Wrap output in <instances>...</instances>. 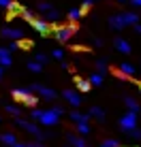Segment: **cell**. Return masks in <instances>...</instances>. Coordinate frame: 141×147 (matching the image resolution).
Returning a JSON list of instances; mask_svg holds the SVG:
<instances>
[{
    "label": "cell",
    "instance_id": "obj_41",
    "mask_svg": "<svg viewBox=\"0 0 141 147\" xmlns=\"http://www.w3.org/2000/svg\"><path fill=\"white\" fill-rule=\"evenodd\" d=\"M118 2H126V0H118Z\"/></svg>",
    "mask_w": 141,
    "mask_h": 147
},
{
    "label": "cell",
    "instance_id": "obj_43",
    "mask_svg": "<svg viewBox=\"0 0 141 147\" xmlns=\"http://www.w3.org/2000/svg\"><path fill=\"white\" fill-rule=\"evenodd\" d=\"M139 90H141V85H139Z\"/></svg>",
    "mask_w": 141,
    "mask_h": 147
},
{
    "label": "cell",
    "instance_id": "obj_9",
    "mask_svg": "<svg viewBox=\"0 0 141 147\" xmlns=\"http://www.w3.org/2000/svg\"><path fill=\"white\" fill-rule=\"evenodd\" d=\"M109 26H111L113 30H124V28H128L126 22H124V17H122V13L111 15V17H109Z\"/></svg>",
    "mask_w": 141,
    "mask_h": 147
},
{
    "label": "cell",
    "instance_id": "obj_1",
    "mask_svg": "<svg viewBox=\"0 0 141 147\" xmlns=\"http://www.w3.org/2000/svg\"><path fill=\"white\" fill-rule=\"evenodd\" d=\"M62 113H64V109L62 107H54V109H47V111H39V109H34L32 113V119H37V121H41L43 126H56L60 117H62Z\"/></svg>",
    "mask_w": 141,
    "mask_h": 147
},
{
    "label": "cell",
    "instance_id": "obj_32",
    "mask_svg": "<svg viewBox=\"0 0 141 147\" xmlns=\"http://www.w3.org/2000/svg\"><path fill=\"white\" fill-rule=\"evenodd\" d=\"M34 60H37L39 64H45V62H47V55H45V53H37V58H34Z\"/></svg>",
    "mask_w": 141,
    "mask_h": 147
},
{
    "label": "cell",
    "instance_id": "obj_40",
    "mask_svg": "<svg viewBox=\"0 0 141 147\" xmlns=\"http://www.w3.org/2000/svg\"><path fill=\"white\" fill-rule=\"evenodd\" d=\"M2 68H4V66H0V79H2Z\"/></svg>",
    "mask_w": 141,
    "mask_h": 147
},
{
    "label": "cell",
    "instance_id": "obj_42",
    "mask_svg": "<svg viewBox=\"0 0 141 147\" xmlns=\"http://www.w3.org/2000/svg\"><path fill=\"white\" fill-rule=\"evenodd\" d=\"M92 2H96V0H92Z\"/></svg>",
    "mask_w": 141,
    "mask_h": 147
},
{
    "label": "cell",
    "instance_id": "obj_39",
    "mask_svg": "<svg viewBox=\"0 0 141 147\" xmlns=\"http://www.w3.org/2000/svg\"><path fill=\"white\" fill-rule=\"evenodd\" d=\"M133 28H135V30H137V32L141 34V24H137V26H133Z\"/></svg>",
    "mask_w": 141,
    "mask_h": 147
},
{
    "label": "cell",
    "instance_id": "obj_4",
    "mask_svg": "<svg viewBox=\"0 0 141 147\" xmlns=\"http://www.w3.org/2000/svg\"><path fill=\"white\" fill-rule=\"evenodd\" d=\"M120 128H122V132H133L135 128H137V113H133V111H126V113L120 117Z\"/></svg>",
    "mask_w": 141,
    "mask_h": 147
},
{
    "label": "cell",
    "instance_id": "obj_23",
    "mask_svg": "<svg viewBox=\"0 0 141 147\" xmlns=\"http://www.w3.org/2000/svg\"><path fill=\"white\" fill-rule=\"evenodd\" d=\"M43 17H45V19H47V22H58V19H60V13L56 11V9H54V11H49V13H45V15H43Z\"/></svg>",
    "mask_w": 141,
    "mask_h": 147
},
{
    "label": "cell",
    "instance_id": "obj_22",
    "mask_svg": "<svg viewBox=\"0 0 141 147\" xmlns=\"http://www.w3.org/2000/svg\"><path fill=\"white\" fill-rule=\"evenodd\" d=\"M75 132H77V134H81V136H85V134H90V126H88V124H77Z\"/></svg>",
    "mask_w": 141,
    "mask_h": 147
},
{
    "label": "cell",
    "instance_id": "obj_6",
    "mask_svg": "<svg viewBox=\"0 0 141 147\" xmlns=\"http://www.w3.org/2000/svg\"><path fill=\"white\" fill-rule=\"evenodd\" d=\"M30 26H32L34 30H37L39 34H43V36H47V34H49V28H52L47 19H39V17H34L32 22H30Z\"/></svg>",
    "mask_w": 141,
    "mask_h": 147
},
{
    "label": "cell",
    "instance_id": "obj_37",
    "mask_svg": "<svg viewBox=\"0 0 141 147\" xmlns=\"http://www.w3.org/2000/svg\"><path fill=\"white\" fill-rule=\"evenodd\" d=\"M9 4H11V0H0V7H7L9 9Z\"/></svg>",
    "mask_w": 141,
    "mask_h": 147
},
{
    "label": "cell",
    "instance_id": "obj_10",
    "mask_svg": "<svg viewBox=\"0 0 141 147\" xmlns=\"http://www.w3.org/2000/svg\"><path fill=\"white\" fill-rule=\"evenodd\" d=\"M2 36L4 38H13V40H22L24 38V32L19 28H4L2 30Z\"/></svg>",
    "mask_w": 141,
    "mask_h": 147
},
{
    "label": "cell",
    "instance_id": "obj_38",
    "mask_svg": "<svg viewBox=\"0 0 141 147\" xmlns=\"http://www.w3.org/2000/svg\"><path fill=\"white\" fill-rule=\"evenodd\" d=\"M13 147H28V143H22V141H17V143H15Z\"/></svg>",
    "mask_w": 141,
    "mask_h": 147
},
{
    "label": "cell",
    "instance_id": "obj_25",
    "mask_svg": "<svg viewBox=\"0 0 141 147\" xmlns=\"http://www.w3.org/2000/svg\"><path fill=\"white\" fill-rule=\"evenodd\" d=\"M4 111H7L9 115H13V117H19V113H22L17 107H11V105H7V107H4Z\"/></svg>",
    "mask_w": 141,
    "mask_h": 147
},
{
    "label": "cell",
    "instance_id": "obj_5",
    "mask_svg": "<svg viewBox=\"0 0 141 147\" xmlns=\"http://www.w3.org/2000/svg\"><path fill=\"white\" fill-rule=\"evenodd\" d=\"M13 96H15L17 100H22V102H26L28 107H34V105L39 102L37 96L30 94V88H28V90H24V88H15V90H13Z\"/></svg>",
    "mask_w": 141,
    "mask_h": 147
},
{
    "label": "cell",
    "instance_id": "obj_26",
    "mask_svg": "<svg viewBox=\"0 0 141 147\" xmlns=\"http://www.w3.org/2000/svg\"><path fill=\"white\" fill-rule=\"evenodd\" d=\"M90 83H92V85H100V83H103V75H100V73H94L92 77H90Z\"/></svg>",
    "mask_w": 141,
    "mask_h": 147
},
{
    "label": "cell",
    "instance_id": "obj_8",
    "mask_svg": "<svg viewBox=\"0 0 141 147\" xmlns=\"http://www.w3.org/2000/svg\"><path fill=\"white\" fill-rule=\"evenodd\" d=\"M62 98L66 100L68 105H73V107H79V105H81V96H79L77 92H73V90H64Z\"/></svg>",
    "mask_w": 141,
    "mask_h": 147
},
{
    "label": "cell",
    "instance_id": "obj_18",
    "mask_svg": "<svg viewBox=\"0 0 141 147\" xmlns=\"http://www.w3.org/2000/svg\"><path fill=\"white\" fill-rule=\"evenodd\" d=\"M75 83H77V90L79 92H90V88H92V83H90V79H75Z\"/></svg>",
    "mask_w": 141,
    "mask_h": 147
},
{
    "label": "cell",
    "instance_id": "obj_12",
    "mask_svg": "<svg viewBox=\"0 0 141 147\" xmlns=\"http://www.w3.org/2000/svg\"><path fill=\"white\" fill-rule=\"evenodd\" d=\"M113 47L118 49L120 53H130V43H128V40H124V38H115L113 40Z\"/></svg>",
    "mask_w": 141,
    "mask_h": 147
},
{
    "label": "cell",
    "instance_id": "obj_17",
    "mask_svg": "<svg viewBox=\"0 0 141 147\" xmlns=\"http://www.w3.org/2000/svg\"><path fill=\"white\" fill-rule=\"evenodd\" d=\"M0 141H2L4 145H9V147H13L15 143H17V136H15L13 132H4V134H0Z\"/></svg>",
    "mask_w": 141,
    "mask_h": 147
},
{
    "label": "cell",
    "instance_id": "obj_33",
    "mask_svg": "<svg viewBox=\"0 0 141 147\" xmlns=\"http://www.w3.org/2000/svg\"><path fill=\"white\" fill-rule=\"evenodd\" d=\"M52 55H54V58H56V60H62V58H64L62 49H54V53H52Z\"/></svg>",
    "mask_w": 141,
    "mask_h": 147
},
{
    "label": "cell",
    "instance_id": "obj_7",
    "mask_svg": "<svg viewBox=\"0 0 141 147\" xmlns=\"http://www.w3.org/2000/svg\"><path fill=\"white\" fill-rule=\"evenodd\" d=\"M30 92H39V94L43 96V98H47V100H54V98L58 96L52 88H43V85H39V83H34L32 88H30Z\"/></svg>",
    "mask_w": 141,
    "mask_h": 147
},
{
    "label": "cell",
    "instance_id": "obj_2",
    "mask_svg": "<svg viewBox=\"0 0 141 147\" xmlns=\"http://www.w3.org/2000/svg\"><path fill=\"white\" fill-rule=\"evenodd\" d=\"M75 32H77L75 22H68V24H64V26H56L54 28V38H56L58 43H66Z\"/></svg>",
    "mask_w": 141,
    "mask_h": 147
},
{
    "label": "cell",
    "instance_id": "obj_14",
    "mask_svg": "<svg viewBox=\"0 0 141 147\" xmlns=\"http://www.w3.org/2000/svg\"><path fill=\"white\" fill-rule=\"evenodd\" d=\"M0 66H11V51L7 47H0Z\"/></svg>",
    "mask_w": 141,
    "mask_h": 147
},
{
    "label": "cell",
    "instance_id": "obj_34",
    "mask_svg": "<svg viewBox=\"0 0 141 147\" xmlns=\"http://www.w3.org/2000/svg\"><path fill=\"white\" fill-rule=\"evenodd\" d=\"M7 49H9V51H15V49H19V43H9Z\"/></svg>",
    "mask_w": 141,
    "mask_h": 147
},
{
    "label": "cell",
    "instance_id": "obj_15",
    "mask_svg": "<svg viewBox=\"0 0 141 147\" xmlns=\"http://www.w3.org/2000/svg\"><path fill=\"white\" fill-rule=\"evenodd\" d=\"M68 117L73 119L75 124H88L90 115H85V113H79V111H73V113H68Z\"/></svg>",
    "mask_w": 141,
    "mask_h": 147
},
{
    "label": "cell",
    "instance_id": "obj_31",
    "mask_svg": "<svg viewBox=\"0 0 141 147\" xmlns=\"http://www.w3.org/2000/svg\"><path fill=\"white\" fill-rule=\"evenodd\" d=\"M22 17L26 19V22H32V19H34V13H30L28 9H24V11H22Z\"/></svg>",
    "mask_w": 141,
    "mask_h": 147
},
{
    "label": "cell",
    "instance_id": "obj_3",
    "mask_svg": "<svg viewBox=\"0 0 141 147\" xmlns=\"http://www.w3.org/2000/svg\"><path fill=\"white\" fill-rule=\"evenodd\" d=\"M15 124H17V126H22V128L26 130L28 134L37 136L39 141H43V139H45V134L41 132V128H39V126L34 124V121H28V119H22V117H15Z\"/></svg>",
    "mask_w": 141,
    "mask_h": 147
},
{
    "label": "cell",
    "instance_id": "obj_28",
    "mask_svg": "<svg viewBox=\"0 0 141 147\" xmlns=\"http://www.w3.org/2000/svg\"><path fill=\"white\" fill-rule=\"evenodd\" d=\"M17 43H19V49H30V47L34 45L30 38H22V40H17Z\"/></svg>",
    "mask_w": 141,
    "mask_h": 147
},
{
    "label": "cell",
    "instance_id": "obj_36",
    "mask_svg": "<svg viewBox=\"0 0 141 147\" xmlns=\"http://www.w3.org/2000/svg\"><path fill=\"white\" fill-rule=\"evenodd\" d=\"M130 4H133V7H137V9H141V0H130Z\"/></svg>",
    "mask_w": 141,
    "mask_h": 147
},
{
    "label": "cell",
    "instance_id": "obj_19",
    "mask_svg": "<svg viewBox=\"0 0 141 147\" xmlns=\"http://www.w3.org/2000/svg\"><path fill=\"white\" fill-rule=\"evenodd\" d=\"M90 117H96V119H105V111L100 107H90Z\"/></svg>",
    "mask_w": 141,
    "mask_h": 147
},
{
    "label": "cell",
    "instance_id": "obj_30",
    "mask_svg": "<svg viewBox=\"0 0 141 147\" xmlns=\"http://www.w3.org/2000/svg\"><path fill=\"white\" fill-rule=\"evenodd\" d=\"M96 68H98V73L103 75L105 70H107V60H98V62H96Z\"/></svg>",
    "mask_w": 141,
    "mask_h": 147
},
{
    "label": "cell",
    "instance_id": "obj_16",
    "mask_svg": "<svg viewBox=\"0 0 141 147\" xmlns=\"http://www.w3.org/2000/svg\"><path fill=\"white\" fill-rule=\"evenodd\" d=\"M124 105H126L128 111H133V113H139V102L133 98V96H124Z\"/></svg>",
    "mask_w": 141,
    "mask_h": 147
},
{
    "label": "cell",
    "instance_id": "obj_13",
    "mask_svg": "<svg viewBox=\"0 0 141 147\" xmlns=\"http://www.w3.org/2000/svg\"><path fill=\"white\" fill-rule=\"evenodd\" d=\"M122 17H124V22H126V26H137L139 24V15L133 13V11H124Z\"/></svg>",
    "mask_w": 141,
    "mask_h": 147
},
{
    "label": "cell",
    "instance_id": "obj_27",
    "mask_svg": "<svg viewBox=\"0 0 141 147\" xmlns=\"http://www.w3.org/2000/svg\"><path fill=\"white\" fill-rule=\"evenodd\" d=\"M100 147H120V143L115 139H105L103 143H100Z\"/></svg>",
    "mask_w": 141,
    "mask_h": 147
},
{
    "label": "cell",
    "instance_id": "obj_20",
    "mask_svg": "<svg viewBox=\"0 0 141 147\" xmlns=\"http://www.w3.org/2000/svg\"><path fill=\"white\" fill-rule=\"evenodd\" d=\"M83 13H85L83 9H70V11H68V19H70V22H77Z\"/></svg>",
    "mask_w": 141,
    "mask_h": 147
},
{
    "label": "cell",
    "instance_id": "obj_11",
    "mask_svg": "<svg viewBox=\"0 0 141 147\" xmlns=\"http://www.w3.org/2000/svg\"><path fill=\"white\" fill-rule=\"evenodd\" d=\"M66 141H68V145H70V147H88L85 139H83L81 134H77V132H75V134H68V136H66Z\"/></svg>",
    "mask_w": 141,
    "mask_h": 147
},
{
    "label": "cell",
    "instance_id": "obj_35",
    "mask_svg": "<svg viewBox=\"0 0 141 147\" xmlns=\"http://www.w3.org/2000/svg\"><path fill=\"white\" fill-rule=\"evenodd\" d=\"M28 147H43L41 141H32V143H28Z\"/></svg>",
    "mask_w": 141,
    "mask_h": 147
},
{
    "label": "cell",
    "instance_id": "obj_21",
    "mask_svg": "<svg viewBox=\"0 0 141 147\" xmlns=\"http://www.w3.org/2000/svg\"><path fill=\"white\" fill-rule=\"evenodd\" d=\"M22 11H24V9L19 7L17 2H11V4H9V19H11V17H13L15 13H22Z\"/></svg>",
    "mask_w": 141,
    "mask_h": 147
},
{
    "label": "cell",
    "instance_id": "obj_24",
    "mask_svg": "<svg viewBox=\"0 0 141 147\" xmlns=\"http://www.w3.org/2000/svg\"><path fill=\"white\" fill-rule=\"evenodd\" d=\"M41 68H43V64H39L37 60H34V62H28V70L30 73H41Z\"/></svg>",
    "mask_w": 141,
    "mask_h": 147
},
{
    "label": "cell",
    "instance_id": "obj_29",
    "mask_svg": "<svg viewBox=\"0 0 141 147\" xmlns=\"http://www.w3.org/2000/svg\"><path fill=\"white\" fill-rule=\"evenodd\" d=\"M39 11H41V13L45 15V13L54 11V7H52V4H49V2H41V4H39Z\"/></svg>",
    "mask_w": 141,
    "mask_h": 147
}]
</instances>
